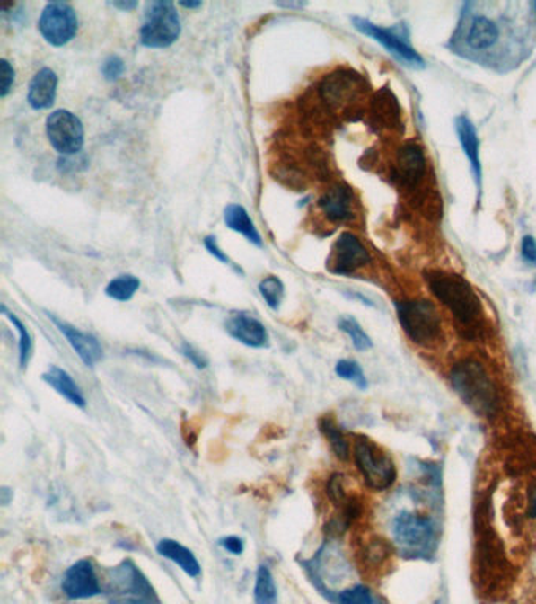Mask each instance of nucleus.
Returning a JSON list of instances; mask_svg holds the SVG:
<instances>
[{
  "instance_id": "nucleus-1",
  "label": "nucleus",
  "mask_w": 536,
  "mask_h": 604,
  "mask_svg": "<svg viewBox=\"0 0 536 604\" xmlns=\"http://www.w3.org/2000/svg\"><path fill=\"white\" fill-rule=\"evenodd\" d=\"M426 280L435 298L450 308L461 333L470 340L481 335L485 312L470 283L445 271H431L426 274Z\"/></svg>"
},
{
  "instance_id": "nucleus-2",
  "label": "nucleus",
  "mask_w": 536,
  "mask_h": 604,
  "mask_svg": "<svg viewBox=\"0 0 536 604\" xmlns=\"http://www.w3.org/2000/svg\"><path fill=\"white\" fill-rule=\"evenodd\" d=\"M450 384L456 395L479 417L492 419L500 408V394L485 365L464 359L450 371Z\"/></svg>"
},
{
  "instance_id": "nucleus-3",
  "label": "nucleus",
  "mask_w": 536,
  "mask_h": 604,
  "mask_svg": "<svg viewBox=\"0 0 536 604\" xmlns=\"http://www.w3.org/2000/svg\"><path fill=\"white\" fill-rule=\"evenodd\" d=\"M398 553L404 559H431L439 545V528L428 516L401 511L391 522Z\"/></svg>"
},
{
  "instance_id": "nucleus-4",
  "label": "nucleus",
  "mask_w": 536,
  "mask_h": 604,
  "mask_svg": "<svg viewBox=\"0 0 536 604\" xmlns=\"http://www.w3.org/2000/svg\"><path fill=\"white\" fill-rule=\"evenodd\" d=\"M106 595L110 604H161L154 587L131 559L108 570Z\"/></svg>"
},
{
  "instance_id": "nucleus-5",
  "label": "nucleus",
  "mask_w": 536,
  "mask_h": 604,
  "mask_svg": "<svg viewBox=\"0 0 536 604\" xmlns=\"http://www.w3.org/2000/svg\"><path fill=\"white\" fill-rule=\"evenodd\" d=\"M398 320L414 343L433 346L441 340L442 320L433 302L410 299L398 302Z\"/></svg>"
},
{
  "instance_id": "nucleus-6",
  "label": "nucleus",
  "mask_w": 536,
  "mask_h": 604,
  "mask_svg": "<svg viewBox=\"0 0 536 604\" xmlns=\"http://www.w3.org/2000/svg\"><path fill=\"white\" fill-rule=\"evenodd\" d=\"M181 33V19L171 0L150 2L146 5L144 24L140 27V43L150 49H165L177 41Z\"/></svg>"
},
{
  "instance_id": "nucleus-7",
  "label": "nucleus",
  "mask_w": 536,
  "mask_h": 604,
  "mask_svg": "<svg viewBox=\"0 0 536 604\" xmlns=\"http://www.w3.org/2000/svg\"><path fill=\"white\" fill-rule=\"evenodd\" d=\"M354 461L372 490H389L397 480V466L391 455L365 436H357L354 440Z\"/></svg>"
},
{
  "instance_id": "nucleus-8",
  "label": "nucleus",
  "mask_w": 536,
  "mask_h": 604,
  "mask_svg": "<svg viewBox=\"0 0 536 604\" xmlns=\"http://www.w3.org/2000/svg\"><path fill=\"white\" fill-rule=\"evenodd\" d=\"M46 134L54 150L62 156L79 155L85 142V131L76 113L58 109L46 119Z\"/></svg>"
},
{
  "instance_id": "nucleus-9",
  "label": "nucleus",
  "mask_w": 536,
  "mask_h": 604,
  "mask_svg": "<svg viewBox=\"0 0 536 604\" xmlns=\"http://www.w3.org/2000/svg\"><path fill=\"white\" fill-rule=\"evenodd\" d=\"M77 29L79 19L76 10L66 2H51L41 12L39 31L51 46L62 48L70 43L76 37Z\"/></svg>"
},
{
  "instance_id": "nucleus-10",
  "label": "nucleus",
  "mask_w": 536,
  "mask_h": 604,
  "mask_svg": "<svg viewBox=\"0 0 536 604\" xmlns=\"http://www.w3.org/2000/svg\"><path fill=\"white\" fill-rule=\"evenodd\" d=\"M100 579L96 576L95 565L89 559H81L65 572L62 591L70 600H87L101 593Z\"/></svg>"
},
{
  "instance_id": "nucleus-11",
  "label": "nucleus",
  "mask_w": 536,
  "mask_h": 604,
  "mask_svg": "<svg viewBox=\"0 0 536 604\" xmlns=\"http://www.w3.org/2000/svg\"><path fill=\"white\" fill-rule=\"evenodd\" d=\"M370 262L372 257L359 239L353 233H343L334 244L329 268L335 274L347 276Z\"/></svg>"
},
{
  "instance_id": "nucleus-12",
  "label": "nucleus",
  "mask_w": 536,
  "mask_h": 604,
  "mask_svg": "<svg viewBox=\"0 0 536 604\" xmlns=\"http://www.w3.org/2000/svg\"><path fill=\"white\" fill-rule=\"evenodd\" d=\"M353 24L357 31H362L366 37L373 38L374 41H378L381 46H384L385 49L391 52L393 56L400 57L401 60L410 65V67H417L420 68L423 67V58L418 56L412 46L403 41L401 38L393 35L391 31L381 29L376 24H373L370 21L362 18H353Z\"/></svg>"
},
{
  "instance_id": "nucleus-13",
  "label": "nucleus",
  "mask_w": 536,
  "mask_h": 604,
  "mask_svg": "<svg viewBox=\"0 0 536 604\" xmlns=\"http://www.w3.org/2000/svg\"><path fill=\"white\" fill-rule=\"evenodd\" d=\"M49 318L54 321V324L57 326L58 331L64 333L65 339L68 340L71 348L75 350L79 359L87 367H95L104 358L101 343H100V340L96 339L95 335L83 333L81 329L71 326L68 323L58 320V318L52 316V315H49Z\"/></svg>"
},
{
  "instance_id": "nucleus-14",
  "label": "nucleus",
  "mask_w": 536,
  "mask_h": 604,
  "mask_svg": "<svg viewBox=\"0 0 536 604\" xmlns=\"http://www.w3.org/2000/svg\"><path fill=\"white\" fill-rule=\"evenodd\" d=\"M228 335L249 348H266L269 333L265 324L249 314H233L225 323Z\"/></svg>"
},
{
  "instance_id": "nucleus-15",
  "label": "nucleus",
  "mask_w": 536,
  "mask_h": 604,
  "mask_svg": "<svg viewBox=\"0 0 536 604\" xmlns=\"http://www.w3.org/2000/svg\"><path fill=\"white\" fill-rule=\"evenodd\" d=\"M58 77L51 68H41L29 84L27 102L33 111H45L54 104L57 96Z\"/></svg>"
},
{
  "instance_id": "nucleus-16",
  "label": "nucleus",
  "mask_w": 536,
  "mask_h": 604,
  "mask_svg": "<svg viewBox=\"0 0 536 604\" xmlns=\"http://www.w3.org/2000/svg\"><path fill=\"white\" fill-rule=\"evenodd\" d=\"M353 200L351 189L345 184H337L322 194L320 208L329 220L343 222L353 218Z\"/></svg>"
},
{
  "instance_id": "nucleus-17",
  "label": "nucleus",
  "mask_w": 536,
  "mask_h": 604,
  "mask_svg": "<svg viewBox=\"0 0 536 604\" xmlns=\"http://www.w3.org/2000/svg\"><path fill=\"white\" fill-rule=\"evenodd\" d=\"M41 378L46 384H49L52 389L57 392L58 395L64 396L65 400H68L71 404L81 409L87 406V400L83 396V390L68 371L60 369L57 365H51Z\"/></svg>"
},
{
  "instance_id": "nucleus-18",
  "label": "nucleus",
  "mask_w": 536,
  "mask_h": 604,
  "mask_svg": "<svg viewBox=\"0 0 536 604\" xmlns=\"http://www.w3.org/2000/svg\"><path fill=\"white\" fill-rule=\"evenodd\" d=\"M397 175L406 186H416L425 175V156L420 147L406 145L397 159Z\"/></svg>"
},
{
  "instance_id": "nucleus-19",
  "label": "nucleus",
  "mask_w": 536,
  "mask_h": 604,
  "mask_svg": "<svg viewBox=\"0 0 536 604\" xmlns=\"http://www.w3.org/2000/svg\"><path fill=\"white\" fill-rule=\"evenodd\" d=\"M156 551L164 559L171 560L175 565L180 566L190 578H198L202 574V566L198 564L194 553L189 547L184 546L180 541L171 538H163L156 545Z\"/></svg>"
},
{
  "instance_id": "nucleus-20",
  "label": "nucleus",
  "mask_w": 536,
  "mask_h": 604,
  "mask_svg": "<svg viewBox=\"0 0 536 604\" xmlns=\"http://www.w3.org/2000/svg\"><path fill=\"white\" fill-rule=\"evenodd\" d=\"M456 132H458V138H460L461 145H462V150L466 153L469 164H470L477 188L481 191L483 172H481V161H479V140L472 121L464 115L456 119Z\"/></svg>"
},
{
  "instance_id": "nucleus-21",
  "label": "nucleus",
  "mask_w": 536,
  "mask_h": 604,
  "mask_svg": "<svg viewBox=\"0 0 536 604\" xmlns=\"http://www.w3.org/2000/svg\"><path fill=\"white\" fill-rule=\"evenodd\" d=\"M224 220H225V224L230 230L240 233L252 244L259 245V247L263 245L261 235L253 224V220L250 219V216L247 213L246 208L236 205V203L228 205L225 208V213H224Z\"/></svg>"
},
{
  "instance_id": "nucleus-22",
  "label": "nucleus",
  "mask_w": 536,
  "mask_h": 604,
  "mask_svg": "<svg viewBox=\"0 0 536 604\" xmlns=\"http://www.w3.org/2000/svg\"><path fill=\"white\" fill-rule=\"evenodd\" d=\"M320 430L326 436V440H329V446L332 449V452L335 453V457L341 459V461H347L349 455H351L349 442L345 438V434L341 431L340 427L335 423L334 419H330L328 415L322 417L321 421H320Z\"/></svg>"
},
{
  "instance_id": "nucleus-23",
  "label": "nucleus",
  "mask_w": 536,
  "mask_h": 604,
  "mask_svg": "<svg viewBox=\"0 0 536 604\" xmlns=\"http://www.w3.org/2000/svg\"><path fill=\"white\" fill-rule=\"evenodd\" d=\"M253 598H255V604H277V585H276L271 570L266 565H259L257 570Z\"/></svg>"
},
{
  "instance_id": "nucleus-24",
  "label": "nucleus",
  "mask_w": 536,
  "mask_h": 604,
  "mask_svg": "<svg viewBox=\"0 0 536 604\" xmlns=\"http://www.w3.org/2000/svg\"><path fill=\"white\" fill-rule=\"evenodd\" d=\"M498 31L496 24L488 18H477L467 35V41L475 49H486L497 41Z\"/></svg>"
},
{
  "instance_id": "nucleus-25",
  "label": "nucleus",
  "mask_w": 536,
  "mask_h": 604,
  "mask_svg": "<svg viewBox=\"0 0 536 604\" xmlns=\"http://www.w3.org/2000/svg\"><path fill=\"white\" fill-rule=\"evenodd\" d=\"M0 312L4 316H7L8 320L12 321L14 329L18 331V335H20V365L21 369H26L29 365V360L32 358V350H33V342L32 335L29 333L26 324L13 314L8 310L7 306H0Z\"/></svg>"
},
{
  "instance_id": "nucleus-26",
  "label": "nucleus",
  "mask_w": 536,
  "mask_h": 604,
  "mask_svg": "<svg viewBox=\"0 0 536 604\" xmlns=\"http://www.w3.org/2000/svg\"><path fill=\"white\" fill-rule=\"evenodd\" d=\"M140 289V280L134 276H120L112 279L106 287V295L115 301L127 302L133 299V296Z\"/></svg>"
},
{
  "instance_id": "nucleus-27",
  "label": "nucleus",
  "mask_w": 536,
  "mask_h": 604,
  "mask_svg": "<svg viewBox=\"0 0 536 604\" xmlns=\"http://www.w3.org/2000/svg\"><path fill=\"white\" fill-rule=\"evenodd\" d=\"M259 295L263 296L268 307L278 310L285 296V285L278 277L268 276L259 282Z\"/></svg>"
},
{
  "instance_id": "nucleus-28",
  "label": "nucleus",
  "mask_w": 536,
  "mask_h": 604,
  "mask_svg": "<svg viewBox=\"0 0 536 604\" xmlns=\"http://www.w3.org/2000/svg\"><path fill=\"white\" fill-rule=\"evenodd\" d=\"M338 327H340V331L349 335V339L353 342V346L357 351H368L372 348V339L368 337V333L362 329L359 323L351 316H343L338 321Z\"/></svg>"
},
{
  "instance_id": "nucleus-29",
  "label": "nucleus",
  "mask_w": 536,
  "mask_h": 604,
  "mask_svg": "<svg viewBox=\"0 0 536 604\" xmlns=\"http://www.w3.org/2000/svg\"><path fill=\"white\" fill-rule=\"evenodd\" d=\"M335 373L341 379H347V381L356 384L360 390H365L368 387L365 373L362 370V367L354 360H347V359L338 360L335 365Z\"/></svg>"
},
{
  "instance_id": "nucleus-30",
  "label": "nucleus",
  "mask_w": 536,
  "mask_h": 604,
  "mask_svg": "<svg viewBox=\"0 0 536 604\" xmlns=\"http://www.w3.org/2000/svg\"><path fill=\"white\" fill-rule=\"evenodd\" d=\"M334 600L338 604H376L372 591L365 585H354L351 589L337 593Z\"/></svg>"
},
{
  "instance_id": "nucleus-31",
  "label": "nucleus",
  "mask_w": 536,
  "mask_h": 604,
  "mask_svg": "<svg viewBox=\"0 0 536 604\" xmlns=\"http://www.w3.org/2000/svg\"><path fill=\"white\" fill-rule=\"evenodd\" d=\"M362 555H364V560H365L366 565L378 566L381 565V564H384L385 560L389 559V555H391V546H389L387 541L374 538V540L370 541V543L364 547Z\"/></svg>"
},
{
  "instance_id": "nucleus-32",
  "label": "nucleus",
  "mask_w": 536,
  "mask_h": 604,
  "mask_svg": "<svg viewBox=\"0 0 536 604\" xmlns=\"http://www.w3.org/2000/svg\"><path fill=\"white\" fill-rule=\"evenodd\" d=\"M326 494H328L329 501L337 505V507H343L349 501V496H347V490H345V477H343V474H332L329 477L328 484H326Z\"/></svg>"
},
{
  "instance_id": "nucleus-33",
  "label": "nucleus",
  "mask_w": 536,
  "mask_h": 604,
  "mask_svg": "<svg viewBox=\"0 0 536 604\" xmlns=\"http://www.w3.org/2000/svg\"><path fill=\"white\" fill-rule=\"evenodd\" d=\"M125 62L119 56H109L101 65V73L104 79L109 82L119 81L123 73H125Z\"/></svg>"
},
{
  "instance_id": "nucleus-34",
  "label": "nucleus",
  "mask_w": 536,
  "mask_h": 604,
  "mask_svg": "<svg viewBox=\"0 0 536 604\" xmlns=\"http://www.w3.org/2000/svg\"><path fill=\"white\" fill-rule=\"evenodd\" d=\"M14 84V68L7 58L0 60V96L5 98Z\"/></svg>"
},
{
  "instance_id": "nucleus-35",
  "label": "nucleus",
  "mask_w": 536,
  "mask_h": 604,
  "mask_svg": "<svg viewBox=\"0 0 536 604\" xmlns=\"http://www.w3.org/2000/svg\"><path fill=\"white\" fill-rule=\"evenodd\" d=\"M180 351H181L184 358L189 359V362L196 365L197 369H206L208 367V359H206V356L200 350H197L196 346L188 343V342L181 343Z\"/></svg>"
},
{
  "instance_id": "nucleus-36",
  "label": "nucleus",
  "mask_w": 536,
  "mask_h": 604,
  "mask_svg": "<svg viewBox=\"0 0 536 604\" xmlns=\"http://www.w3.org/2000/svg\"><path fill=\"white\" fill-rule=\"evenodd\" d=\"M219 545H221L227 553L233 554V555H241L244 553V540L241 537H236V535H228V537H224L219 540Z\"/></svg>"
},
{
  "instance_id": "nucleus-37",
  "label": "nucleus",
  "mask_w": 536,
  "mask_h": 604,
  "mask_svg": "<svg viewBox=\"0 0 536 604\" xmlns=\"http://www.w3.org/2000/svg\"><path fill=\"white\" fill-rule=\"evenodd\" d=\"M523 257L525 262L536 264V241L532 236H525L523 239Z\"/></svg>"
},
{
  "instance_id": "nucleus-38",
  "label": "nucleus",
  "mask_w": 536,
  "mask_h": 604,
  "mask_svg": "<svg viewBox=\"0 0 536 604\" xmlns=\"http://www.w3.org/2000/svg\"><path fill=\"white\" fill-rule=\"evenodd\" d=\"M205 247L208 249L209 253H211L213 257L217 258V260L222 262V263H232V262H230V258H228L227 255H225V253L221 251V247L217 245V241H215V238H213V236H209V238L205 239Z\"/></svg>"
},
{
  "instance_id": "nucleus-39",
  "label": "nucleus",
  "mask_w": 536,
  "mask_h": 604,
  "mask_svg": "<svg viewBox=\"0 0 536 604\" xmlns=\"http://www.w3.org/2000/svg\"><path fill=\"white\" fill-rule=\"evenodd\" d=\"M110 5L119 8L121 12H131V10H136L139 4L134 2V0H117V2H112Z\"/></svg>"
},
{
  "instance_id": "nucleus-40",
  "label": "nucleus",
  "mask_w": 536,
  "mask_h": 604,
  "mask_svg": "<svg viewBox=\"0 0 536 604\" xmlns=\"http://www.w3.org/2000/svg\"><path fill=\"white\" fill-rule=\"evenodd\" d=\"M529 518H536V488L530 493L529 509H527Z\"/></svg>"
},
{
  "instance_id": "nucleus-41",
  "label": "nucleus",
  "mask_w": 536,
  "mask_h": 604,
  "mask_svg": "<svg viewBox=\"0 0 536 604\" xmlns=\"http://www.w3.org/2000/svg\"><path fill=\"white\" fill-rule=\"evenodd\" d=\"M12 499H13V491L7 488V486H2V490H0V502H2V505H8Z\"/></svg>"
},
{
  "instance_id": "nucleus-42",
  "label": "nucleus",
  "mask_w": 536,
  "mask_h": 604,
  "mask_svg": "<svg viewBox=\"0 0 536 604\" xmlns=\"http://www.w3.org/2000/svg\"><path fill=\"white\" fill-rule=\"evenodd\" d=\"M276 5L282 6V8H290V10H294V8H303L305 4H303V2H277Z\"/></svg>"
},
{
  "instance_id": "nucleus-43",
  "label": "nucleus",
  "mask_w": 536,
  "mask_h": 604,
  "mask_svg": "<svg viewBox=\"0 0 536 604\" xmlns=\"http://www.w3.org/2000/svg\"><path fill=\"white\" fill-rule=\"evenodd\" d=\"M180 5L192 10V8H200V6H202V2H180Z\"/></svg>"
},
{
  "instance_id": "nucleus-44",
  "label": "nucleus",
  "mask_w": 536,
  "mask_h": 604,
  "mask_svg": "<svg viewBox=\"0 0 536 604\" xmlns=\"http://www.w3.org/2000/svg\"><path fill=\"white\" fill-rule=\"evenodd\" d=\"M535 6H536V4H535Z\"/></svg>"
}]
</instances>
